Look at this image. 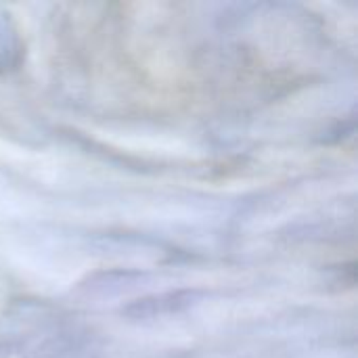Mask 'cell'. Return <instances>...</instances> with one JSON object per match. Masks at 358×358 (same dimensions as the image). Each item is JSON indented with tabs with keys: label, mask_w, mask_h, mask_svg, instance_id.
I'll return each instance as SVG.
<instances>
[{
	"label": "cell",
	"mask_w": 358,
	"mask_h": 358,
	"mask_svg": "<svg viewBox=\"0 0 358 358\" xmlns=\"http://www.w3.org/2000/svg\"><path fill=\"white\" fill-rule=\"evenodd\" d=\"M206 294L199 289H180V292H170V294H162V296H153V298H145L138 300L134 304H130L124 315L132 317V319H157V317H168V315H176L182 313L187 308H191L193 304H197Z\"/></svg>",
	"instance_id": "obj_1"
}]
</instances>
